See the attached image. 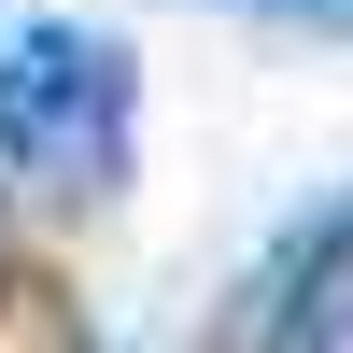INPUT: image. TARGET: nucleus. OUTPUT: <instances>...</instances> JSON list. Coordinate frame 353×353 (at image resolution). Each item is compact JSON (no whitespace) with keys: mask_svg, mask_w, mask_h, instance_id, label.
Returning <instances> with one entry per match:
<instances>
[{"mask_svg":"<svg viewBox=\"0 0 353 353\" xmlns=\"http://www.w3.org/2000/svg\"><path fill=\"white\" fill-rule=\"evenodd\" d=\"M269 353H353V198L297 241V269L269 297Z\"/></svg>","mask_w":353,"mask_h":353,"instance_id":"obj_2","label":"nucleus"},{"mask_svg":"<svg viewBox=\"0 0 353 353\" xmlns=\"http://www.w3.org/2000/svg\"><path fill=\"white\" fill-rule=\"evenodd\" d=\"M141 141V71L85 14H14L0 28V170L43 198H113Z\"/></svg>","mask_w":353,"mask_h":353,"instance_id":"obj_1","label":"nucleus"},{"mask_svg":"<svg viewBox=\"0 0 353 353\" xmlns=\"http://www.w3.org/2000/svg\"><path fill=\"white\" fill-rule=\"evenodd\" d=\"M339 14H353V0H339Z\"/></svg>","mask_w":353,"mask_h":353,"instance_id":"obj_3","label":"nucleus"}]
</instances>
